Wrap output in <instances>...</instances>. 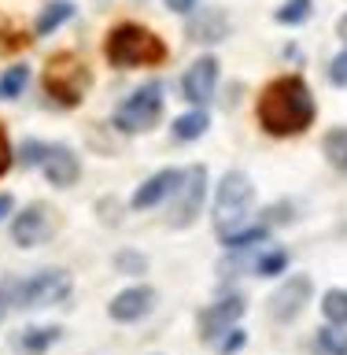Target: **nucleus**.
I'll return each instance as SVG.
<instances>
[{
	"label": "nucleus",
	"mask_w": 347,
	"mask_h": 355,
	"mask_svg": "<svg viewBox=\"0 0 347 355\" xmlns=\"http://www.w3.org/2000/svg\"><path fill=\"white\" fill-rule=\"evenodd\" d=\"M155 307V288L152 285H130L115 293V300L107 304V315L115 322H141Z\"/></svg>",
	"instance_id": "2eb2a0df"
},
{
	"label": "nucleus",
	"mask_w": 347,
	"mask_h": 355,
	"mask_svg": "<svg viewBox=\"0 0 347 355\" xmlns=\"http://www.w3.org/2000/svg\"><path fill=\"white\" fill-rule=\"evenodd\" d=\"M329 82L337 85V89H347V49H340L329 60Z\"/></svg>",
	"instance_id": "c85d7f7f"
},
{
	"label": "nucleus",
	"mask_w": 347,
	"mask_h": 355,
	"mask_svg": "<svg viewBox=\"0 0 347 355\" xmlns=\"http://www.w3.org/2000/svg\"><path fill=\"white\" fill-rule=\"evenodd\" d=\"M321 155L340 178H347V126H332L321 133Z\"/></svg>",
	"instance_id": "6ab92c4d"
},
{
	"label": "nucleus",
	"mask_w": 347,
	"mask_h": 355,
	"mask_svg": "<svg viewBox=\"0 0 347 355\" xmlns=\"http://www.w3.org/2000/svg\"><path fill=\"white\" fill-rule=\"evenodd\" d=\"M60 337H63L60 326H26V329L15 337V344H19L22 355H48V348H52Z\"/></svg>",
	"instance_id": "f3484780"
},
{
	"label": "nucleus",
	"mask_w": 347,
	"mask_h": 355,
	"mask_svg": "<svg viewBox=\"0 0 347 355\" xmlns=\"http://www.w3.org/2000/svg\"><path fill=\"white\" fill-rule=\"evenodd\" d=\"M207 130H211V115H207V107H188L185 115H177V119H174L170 137H174V141H181V144H188V141H199Z\"/></svg>",
	"instance_id": "dca6fc26"
},
{
	"label": "nucleus",
	"mask_w": 347,
	"mask_h": 355,
	"mask_svg": "<svg viewBox=\"0 0 347 355\" xmlns=\"http://www.w3.org/2000/svg\"><path fill=\"white\" fill-rule=\"evenodd\" d=\"M163 111H166V93H163V82H148V85H137L133 93L118 104V111L111 115V126L137 137V133H152L155 126L163 122Z\"/></svg>",
	"instance_id": "39448f33"
},
{
	"label": "nucleus",
	"mask_w": 347,
	"mask_h": 355,
	"mask_svg": "<svg viewBox=\"0 0 347 355\" xmlns=\"http://www.w3.org/2000/svg\"><path fill=\"white\" fill-rule=\"evenodd\" d=\"M177 182H181V166H163V171H155L152 178H144V182L137 185V193H133L130 207H133V211H152V207L166 204V200L174 196Z\"/></svg>",
	"instance_id": "ddd939ff"
},
{
	"label": "nucleus",
	"mask_w": 347,
	"mask_h": 355,
	"mask_svg": "<svg viewBox=\"0 0 347 355\" xmlns=\"http://www.w3.org/2000/svg\"><path fill=\"white\" fill-rule=\"evenodd\" d=\"M41 85L48 100H55L60 107H78L93 85V71L85 67V60H78L74 52H60L44 63V74H41Z\"/></svg>",
	"instance_id": "20e7f679"
},
{
	"label": "nucleus",
	"mask_w": 347,
	"mask_h": 355,
	"mask_svg": "<svg viewBox=\"0 0 347 355\" xmlns=\"http://www.w3.org/2000/svg\"><path fill=\"white\" fill-rule=\"evenodd\" d=\"M321 318H326L329 326H347V288L332 285L321 293Z\"/></svg>",
	"instance_id": "5701e85b"
},
{
	"label": "nucleus",
	"mask_w": 347,
	"mask_h": 355,
	"mask_svg": "<svg viewBox=\"0 0 347 355\" xmlns=\"http://www.w3.org/2000/svg\"><path fill=\"white\" fill-rule=\"evenodd\" d=\"M292 218H296L292 200H277V204L263 207V215H259V222H263V226H270V230H277V226H288Z\"/></svg>",
	"instance_id": "bb28decb"
},
{
	"label": "nucleus",
	"mask_w": 347,
	"mask_h": 355,
	"mask_svg": "<svg viewBox=\"0 0 347 355\" xmlns=\"http://www.w3.org/2000/svg\"><path fill=\"white\" fill-rule=\"evenodd\" d=\"M255 119H259L263 133H270L277 141L299 137L318 119L314 89L307 85L303 74H277L263 85L259 100H255Z\"/></svg>",
	"instance_id": "f257e3e1"
},
{
	"label": "nucleus",
	"mask_w": 347,
	"mask_h": 355,
	"mask_svg": "<svg viewBox=\"0 0 347 355\" xmlns=\"http://www.w3.org/2000/svg\"><path fill=\"white\" fill-rule=\"evenodd\" d=\"M30 82V67L26 63H11L4 74H0V100H15L22 96V89Z\"/></svg>",
	"instance_id": "b1692460"
},
{
	"label": "nucleus",
	"mask_w": 347,
	"mask_h": 355,
	"mask_svg": "<svg viewBox=\"0 0 347 355\" xmlns=\"http://www.w3.org/2000/svg\"><path fill=\"white\" fill-rule=\"evenodd\" d=\"M166 11H174V15H193V11L199 8V0H163Z\"/></svg>",
	"instance_id": "2f4dec72"
},
{
	"label": "nucleus",
	"mask_w": 347,
	"mask_h": 355,
	"mask_svg": "<svg viewBox=\"0 0 347 355\" xmlns=\"http://www.w3.org/2000/svg\"><path fill=\"white\" fill-rule=\"evenodd\" d=\"M11 211H15V196H11V193H0V222L11 218Z\"/></svg>",
	"instance_id": "473e14b6"
},
{
	"label": "nucleus",
	"mask_w": 347,
	"mask_h": 355,
	"mask_svg": "<svg viewBox=\"0 0 347 355\" xmlns=\"http://www.w3.org/2000/svg\"><path fill=\"white\" fill-rule=\"evenodd\" d=\"M71 19H74L71 0H48V4L41 8V15L33 19V33H37V37H48V33H55L63 22H71Z\"/></svg>",
	"instance_id": "a211bd4d"
},
{
	"label": "nucleus",
	"mask_w": 347,
	"mask_h": 355,
	"mask_svg": "<svg viewBox=\"0 0 347 355\" xmlns=\"http://www.w3.org/2000/svg\"><path fill=\"white\" fill-rule=\"evenodd\" d=\"M244 311H248V300H244V293H226V296H218L215 304L204 307V311H199V318H196L199 340L218 344L233 326H240Z\"/></svg>",
	"instance_id": "9d476101"
},
{
	"label": "nucleus",
	"mask_w": 347,
	"mask_h": 355,
	"mask_svg": "<svg viewBox=\"0 0 347 355\" xmlns=\"http://www.w3.org/2000/svg\"><path fill=\"white\" fill-rule=\"evenodd\" d=\"M55 226H60V218L52 215V207L33 200V204L19 207L11 215V244L15 248H41V244L52 241Z\"/></svg>",
	"instance_id": "6e6552de"
},
{
	"label": "nucleus",
	"mask_w": 347,
	"mask_h": 355,
	"mask_svg": "<svg viewBox=\"0 0 347 355\" xmlns=\"http://www.w3.org/2000/svg\"><path fill=\"white\" fill-rule=\"evenodd\" d=\"M266 241H270V226L255 222V226L233 230L229 237H222L218 244H222V248H229V252H248V248H255V244H266Z\"/></svg>",
	"instance_id": "aec40b11"
},
{
	"label": "nucleus",
	"mask_w": 347,
	"mask_h": 355,
	"mask_svg": "<svg viewBox=\"0 0 347 355\" xmlns=\"http://www.w3.org/2000/svg\"><path fill=\"white\" fill-rule=\"evenodd\" d=\"M8 311H11V288L0 285V322L8 318Z\"/></svg>",
	"instance_id": "72a5a7b5"
},
{
	"label": "nucleus",
	"mask_w": 347,
	"mask_h": 355,
	"mask_svg": "<svg viewBox=\"0 0 347 355\" xmlns=\"http://www.w3.org/2000/svg\"><path fill=\"white\" fill-rule=\"evenodd\" d=\"M244 344H248V333H244L240 326H233V329L226 333V337L218 340V355H233V352H240Z\"/></svg>",
	"instance_id": "c756f323"
},
{
	"label": "nucleus",
	"mask_w": 347,
	"mask_h": 355,
	"mask_svg": "<svg viewBox=\"0 0 347 355\" xmlns=\"http://www.w3.org/2000/svg\"><path fill=\"white\" fill-rule=\"evenodd\" d=\"M111 263H115L118 274H130V277H141L144 270H148V255L137 252V248H118L115 255H111Z\"/></svg>",
	"instance_id": "a878e982"
},
{
	"label": "nucleus",
	"mask_w": 347,
	"mask_h": 355,
	"mask_svg": "<svg viewBox=\"0 0 347 355\" xmlns=\"http://www.w3.org/2000/svg\"><path fill=\"white\" fill-rule=\"evenodd\" d=\"M251 211H255V182H251L244 171H229V174L218 182L215 211H211V222H215L218 241L229 237L233 230L248 226Z\"/></svg>",
	"instance_id": "7ed1b4c3"
},
{
	"label": "nucleus",
	"mask_w": 347,
	"mask_h": 355,
	"mask_svg": "<svg viewBox=\"0 0 347 355\" xmlns=\"http://www.w3.org/2000/svg\"><path fill=\"white\" fill-rule=\"evenodd\" d=\"M314 352L318 355H347V326H318L314 333Z\"/></svg>",
	"instance_id": "4be33fe9"
},
{
	"label": "nucleus",
	"mask_w": 347,
	"mask_h": 355,
	"mask_svg": "<svg viewBox=\"0 0 347 355\" xmlns=\"http://www.w3.org/2000/svg\"><path fill=\"white\" fill-rule=\"evenodd\" d=\"M44 155H48V144L37 141V137H26V141H22V148H19V155H15V163L30 171V166H41L44 163Z\"/></svg>",
	"instance_id": "cd10ccee"
},
{
	"label": "nucleus",
	"mask_w": 347,
	"mask_h": 355,
	"mask_svg": "<svg viewBox=\"0 0 347 355\" xmlns=\"http://www.w3.org/2000/svg\"><path fill=\"white\" fill-rule=\"evenodd\" d=\"M288 266H292V255H288V248H266V252L255 255L251 274H255V277H281Z\"/></svg>",
	"instance_id": "412c9836"
},
{
	"label": "nucleus",
	"mask_w": 347,
	"mask_h": 355,
	"mask_svg": "<svg viewBox=\"0 0 347 355\" xmlns=\"http://www.w3.org/2000/svg\"><path fill=\"white\" fill-rule=\"evenodd\" d=\"M310 300H314V282H310V274H288L270 293L266 311H270V318L277 326H288V322H296L310 307Z\"/></svg>",
	"instance_id": "1a4fd4ad"
},
{
	"label": "nucleus",
	"mask_w": 347,
	"mask_h": 355,
	"mask_svg": "<svg viewBox=\"0 0 347 355\" xmlns=\"http://www.w3.org/2000/svg\"><path fill=\"white\" fill-rule=\"evenodd\" d=\"M166 41L155 30H148L144 22H115L104 37V60L118 71H133V67H159L166 63Z\"/></svg>",
	"instance_id": "f03ea898"
},
{
	"label": "nucleus",
	"mask_w": 347,
	"mask_h": 355,
	"mask_svg": "<svg viewBox=\"0 0 347 355\" xmlns=\"http://www.w3.org/2000/svg\"><path fill=\"white\" fill-rule=\"evenodd\" d=\"M71 288H74V277H71V270H63V266L37 270V274L15 282V288H11V307H19V311L55 307V304H63V300L71 296Z\"/></svg>",
	"instance_id": "423d86ee"
},
{
	"label": "nucleus",
	"mask_w": 347,
	"mask_h": 355,
	"mask_svg": "<svg viewBox=\"0 0 347 355\" xmlns=\"http://www.w3.org/2000/svg\"><path fill=\"white\" fill-rule=\"evenodd\" d=\"M310 11H314V0H285V4L274 11V19L281 22V26H303L310 19Z\"/></svg>",
	"instance_id": "393cba45"
},
{
	"label": "nucleus",
	"mask_w": 347,
	"mask_h": 355,
	"mask_svg": "<svg viewBox=\"0 0 347 355\" xmlns=\"http://www.w3.org/2000/svg\"><path fill=\"white\" fill-rule=\"evenodd\" d=\"M218 55H199V60L181 74V96L193 107H207L218 93Z\"/></svg>",
	"instance_id": "9b49d317"
},
{
	"label": "nucleus",
	"mask_w": 347,
	"mask_h": 355,
	"mask_svg": "<svg viewBox=\"0 0 347 355\" xmlns=\"http://www.w3.org/2000/svg\"><path fill=\"white\" fill-rule=\"evenodd\" d=\"M337 37H340V44H344V49H347V11H344V15L337 19Z\"/></svg>",
	"instance_id": "f704fd0d"
},
{
	"label": "nucleus",
	"mask_w": 347,
	"mask_h": 355,
	"mask_svg": "<svg viewBox=\"0 0 347 355\" xmlns=\"http://www.w3.org/2000/svg\"><path fill=\"white\" fill-rule=\"evenodd\" d=\"M41 171L52 189H74L78 178H82V159H78V152L71 144H48V155H44Z\"/></svg>",
	"instance_id": "4468645a"
},
{
	"label": "nucleus",
	"mask_w": 347,
	"mask_h": 355,
	"mask_svg": "<svg viewBox=\"0 0 347 355\" xmlns=\"http://www.w3.org/2000/svg\"><path fill=\"white\" fill-rule=\"evenodd\" d=\"M11 166H15V148H11V141H8V130L0 126V178H4Z\"/></svg>",
	"instance_id": "7c9ffc66"
},
{
	"label": "nucleus",
	"mask_w": 347,
	"mask_h": 355,
	"mask_svg": "<svg viewBox=\"0 0 347 355\" xmlns=\"http://www.w3.org/2000/svg\"><path fill=\"white\" fill-rule=\"evenodd\" d=\"M166 226L174 230H188L193 222L199 218V211L207 204V166L204 163H193L181 171V182H177L174 196L166 200Z\"/></svg>",
	"instance_id": "0eeeda50"
},
{
	"label": "nucleus",
	"mask_w": 347,
	"mask_h": 355,
	"mask_svg": "<svg viewBox=\"0 0 347 355\" xmlns=\"http://www.w3.org/2000/svg\"><path fill=\"white\" fill-rule=\"evenodd\" d=\"M185 33H188V41L211 49V44H222L233 33V19H229L226 8H204V11L196 8L185 22Z\"/></svg>",
	"instance_id": "f8f14e48"
}]
</instances>
